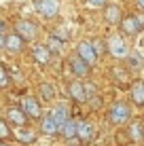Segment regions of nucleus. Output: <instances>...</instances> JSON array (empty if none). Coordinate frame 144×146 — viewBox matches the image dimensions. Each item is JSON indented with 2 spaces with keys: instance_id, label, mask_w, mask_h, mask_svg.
<instances>
[{
  "instance_id": "obj_1",
  "label": "nucleus",
  "mask_w": 144,
  "mask_h": 146,
  "mask_svg": "<svg viewBox=\"0 0 144 146\" xmlns=\"http://www.w3.org/2000/svg\"><path fill=\"white\" fill-rule=\"evenodd\" d=\"M129 117H131V108L125 102H115L110 112H108V119H110L112 125H125L129 121Z\"/></svg>"
},
{
  "instance_id": "obj_2",
  "label": "nucleus",
  "mask_w": 144,
  "mask_h": 146,
  "mask_svg": "<svg viewBox=\"0 0 144 146\" xmlns=\"http://www.w3.org/2000/svg\"><path fill=\"white\" fill-rule=\"evenodd\" d=\"M106 44H108V53H110L115 59H127V57H129V53H131L129 47H127V42H125L121 36L108 38Z\"/></svg>"
},
{
  "instance_id": "obj_3",
  "label": "nucleus",
  "mask_w": 144,
  "mask_h": 146,
  "mask_svg": "<svg viewBox=\"0 0 144 146\" xmlns=\"http://www.w3.org/2000/svg\"><path fill=\"white\" fill-rule=\"evenodd\" d=\"M142 28H144L142 19L136 17V15H127V17H123V21H121V30L127 34V36H136V34H140Z\"/></svg>"
},
{
  "instance_id": "obj_4",
  "label": "nucleus",
  "mask_w": 144,
  "mask_h": 146,
  "mask_svg": "<svg viewBox=\"0 0 144 146\" xmlns=\"http://www.w3.org/2000/svg\"><path fill=\"white\" fill-rule=\"evenodd\" d=\"M93 138H96L93 125L89 121H78L76 123V140L81 144H89V142H93Z\"/></svg>"
},
{
  "instance_id": "obj_5",
  "label": "nucleus",
  "mask_w": 144,
  "mask_h": 146,
  "mask_svg": "<svg viewBox=\"0 0 144 146\" xmlns=\"http://www.w3.org/2000/svg\"><path fill=\"white\" fill-rule=\"evenodd\" d=\"M76 55L83 59V62H87L89 66H93V64L98 62V53H96V49H93V44L89 42V40H83V42H78Z\"/></svg>"
},
{
  "instance_id": "obj_6",
  "label": "nucleus",
  "mask_w": 144,
  "mask_h": 146,
  "mask_svg": "<svg viewBox=\"0 0 144 146\" xmlns=\"http://www.w3.org/2000/svg\"><path fill=\"white\" fill-rule=\"evenodd\" d=\"M36 11L42 15V17L51 19L57 17L59 13V0H36Z\"/></svg>"
},
{
  "instance_id": "obj_7",
  "label": "nucleus",
  "mask_w": 144,
  "mask_h": 146,
  "mask_svg": "<svg viewBox=\"0 0 144 146\" xmlns=\"http://www.w3.org/2000/svg\"><path fill=\"white\" fill-rule=\"evenodd\" d=\"M15 32H17L23 40H34V38L38 36V28H36V23L28 21V19H21V21L15 26Z\"/></svg>"
},
{
  "instance_id": "obj_8",
  "label": "nucleus",
  "mask_w": 144,
  "mask_h": 146,
  "mask_svg": "<svg viewBox=\"0 0 144 146\" xmlns=\"http://www.w3.org/2000/svg\"><path fill=\"white\" fill-rule=\"evenodd\" d=\"M70 70H72V74L74 76H78V78H85L89 72H91V66H89L87 62H83L81 57H78L76 53L70 57Z\"/></svg>"
},
{
  "instance_id": "obj_9",
  "label": "nucleus",
  "mask_w": 144,
  "mask_h": 146,
  "mask_svg": "<svg viewBox=\"0 0 144 146\" xmlns=\"http://www.w3.org/2000/svg\"><path fill=\"white\" fill-rule=\"evenodd\" d=\"M68 91H70V98L74 102H89V95H87V89H85V83L83 80H74L70 83V87H68Z\"/></svg>"
},
{
  "instance_id": "obj_10",
  "label": "nucleus",
  "mask_w": 144,
  "mask_h": 146,
  "mask_svg": "<svg viewBox=\"0 0 144 146\" xmlns=\"http://www.w3.org/2000/svg\"><path fill=\"white\" fill-rule=\"evenodd\" d=\"M21 110L28 114V117H32V119H40L42 117V108H40V104H38V100H34V98H26L21 102Z\"/></svg>"
},
{
  "instance_id": "obj_11",
  "label": "nucleus",
  "mask_w": 144,
  "mask_h": 146,
  "mask_svg": "<svg viewBox=\"0 0 144 146\" xmlns=\"http://www.w3.org/2000/svg\"><path fill=\"white\" fill-rule=\"evenodd\" d=\"M104 19H106V23H110V26H121L123 21V15H121V7H117V4H106V9H104Z\"/></svg>"
},
{
  "instance_id": "obj_12",
  "label": "nucleus",
  "mask_w": 144,
  "mask_h": 146,
  "mask_svg": "<svg viewBox=\"0 0 144 146\" xmlns=\"http://www.w3.org/2000/svg\"><path fill=\"white\" fill-rule=\"evenodd\" d=\"M32 55H34V62L40 64V66H47L49 62H51V49L47 47V44H36V47L32 49Z\"/></svg>"
},
{
  "instance_id": "obj_13",
  "label": "nucleus",
  "mask_w": 144,
  "mask_h": 146,
  "mask_svg": "<svg viewBox=\"0 0 144 146\" xmlns=\"http://www.w3.org/2000/svg\"><path fill=\"white\" fill-rule=\"evenodd\" d=\"M23 42H26V40L19 36L17 32H13V34H9V36H7V40H4V49L11 51V53H19L23 49Z\"/></svg>"
},
{
  "instance_id": "obj_14",
  "label": "nucleus",
  "mask_w": 144,
  "mask_h": 146,
  "mask_svg": "<svg viewBox=\"0 0 144 146\" xmlns=\"http://www.w3.org/2000/svg\"><path fill=\"white\" fill-rule=\"evenodd\" d=\"M40 131L47 133V135H57L59 133V125L55 123L53 114H44L42 121H40Z\"/></svg>"
},
{
  "instance_id": "obj_15",
  "label": "nucleus",
  "mask_w": 144,
  "mask_h": 146,
  "mask_svg": "<svg viewBox=\"0 0 144 146\" xmlns=\"http://www.w3.org/2000/svg\"><path fill=\"white\" fill-rule=\"evenodd\" d=\"M9 121H11L13 125H17V127H26L28 125V114L23 112L21 108H9Z\"/></svg>"
},
{
  "instance_id": "obj_16",
  "label": "nucleus",
  "mask_w": 144,
  "mask_h": 146,
  "mask_svg": "<svg viewBox=\"0 0 144 146\" xmlns=\"http://www.w3.org/2000/svg\"><path fill=\"white\" fill-rule=\"evenodd\" d=\"M131 102L136 104V106H144V80H136V83L131 85Z\"/></svg>"
},
{
  "instance_id": "obj_17",
  "label": "nucleus",
  "mask_w": 144,
  "mask_h": 146,
  "mask_svg": "<svg viewBox=\"0 0 144 146\" xmlns=\"http://www.w3.org/2000/svg\"><path fill=\"white\" fill-rule=\"evenodd\" d=\"M53 119H55V123L59 125V127H62L64 123H68V121H70V110H68V106L66 104H57L55 108H53Z\"/></svg>"
},
{
  "instance_id": "obj_18",
  "label": "nucleus",
  "mask_w": 144,
  "mask_h": 146,
  "mask_svg": "<svg viewBox=\"0 0 144 146\" xmlns=\"http://www.w3.org/2000/svg\"><path fill=\"white\" fill-rule=\"evenodd\" d=\"M76 123L78 121H74V119H70L68 123H64L62 127H59V135H64L66 140H74L76 138Z\"/></svg>"
},
{
  "instance_id": "obj_19",
  "label": "nucleus",
  "mask_w": 144,
  "mask_h": 146,
  "mask_svg": "<svg viewBox=\"0 0 144 146\" xmlns=\"http://www.w3.org/2000/svg\"><path fill=\"white\" fill-rule=\"evenodd\" d=\"M129 138L133 140V142H142L144 140V125H142V121H133V123L129 125Z\"/></svg>"
},
{
  "instance_id": "obj_20",
  "label": "nucleus",
  "mask_w": 144,
  "mask_h": 146,
  "mask_svg": "<svg viewBox=\"0 0 144 146\" xmlns=\"http://www.w3.org/2000/svg\"><path fill=\"white\" fill-rule=\"evenodd\" d=\"M15 135H17V140H19V142H23V144H32V142H36V133H34L32 129H26V127H19Z\"/></svg>"
},
{
  "instance_id": "obj_21",
  "label": "nucleus",
  "mask_w": 144,
  "mask_h": 146,
  "mask_svg": "<svg viewBox=\"0 0 144 146\" xmlns=\"http://www.w3.org/2000/svg\"><path fill=\"white\" fill-rule=\"evenodd\" d=\"M40 98L42 100H53L55 98V87H53V85H49V83H42L40 85Z\"/></svg>"
},
{
  "instance_id": "obj_22",
  "label": "nucleus",
  "mask_w": 144,
  "mask_h": 146,
  "mask_svg": "<svg viewBox=\"0 0 144 146\" xmlns=\"http://www.w3.org/2000/svg\"><path fill=\"white\" fill-rule=\"evenodd\" d=\"M49 49H51V53H59L64 49V40H59L55 34H53V36H49V44H47Z\"/></svg>"
},
{
  "instance_id": "obj_23",
  "label": "nucleus",
  "mask_w": 144,
  "mask_h": 146,
  "mask_svg": "<svg viewBox=\"0 0 144 146\" xmlns=\"http://www.w3.org/2000/svg\"><path fill=\"white\" fill-rule=\"evenodd\" d=\"M127 62H129V68H138V66L142 64V55H140V51H131L129 57H127Z\"/></svg>"
},
{
  "instance_id": "obj_24",
  "label": "nucleus",
  "mask_w": 144,
  "mask_h": 146,
  "mask_svg": "<svg viewBox=\"0 0 144 146\" xmlns=\"http://www.w3.org/2000/svg\"><path fill=\"white\" fill-rule=\"evenodd\" d=\"M7 138H11V127L7 125V121L0 119V140H7Z\"/></svg>"
},
{
  "instance_id": "obj_25",
  "label": "nucleus",
  "mask_w": 144,
  "mask_h": 146,
  "mask_svg": "<svg viewBox=\"0 0 144 146\" xmlns=\"http://www.w3.org/2000/svg\"><path fill=\"white\" fill-rule=\"evenodd\" d=\"M93 44V49H96V53H98V57H102L104 53L108 51V44H104L102 40H96V42H91Z\"/></svg>"
},
{
  "instance_id": "obj_26",
  "label": "nucleus",
  "mask_w": 144,
  "mask_h": 146,
  "mask_svg": "<svg viewBox=\"0 0 144 146\" xmlns=\"http://www.w3.org/2000/svg\"><path fill=\"white\" fill-rule=\"evenodd\" d=\"M9 80H11V78H9L7 68H4V66H0V87H7V85H9Z\"/></svg>"
},
{
  "instance_id": "obj_27",
  "label": "nucleus",
  "mask_w": 144,
  "mask_h": 146,
  "mask_svg": "<svg viewBox=\"0 0 144 146\" xmlns=\"http://www.w3.org/2000/svg\"><path fill=\"white\" fill-rule=\"evenodd\" d=\"M85 89H87L89 100H93V98H96V85H93V83H85Z\"/></svg>"
},
{
  "instance_id": "obj_28",
  "label": "nucleus",
  "mask_w": 144,
  "mask_h": 146,
  "mask_svg": "<svg viewBox=\"0 0 144 146\" xmlns=\"http://www.w3.org/2000/svg\"><path fill=\"white\" fill-rule=\"evenodd\" d=\"M89 4H91L93 9H100V7H106L108 4V0H87Z\"/></svg>"
},
{
  "instance_id": "obj_29",
  "label": "nucleus",
  "mask_w": 144,
  "mask_h": 146,
  "mask_svg": "<svg viewBox=\"0 0 144 146\" xmlns=\"http://www.w3.org/2000/svg\"><path fill=\"white\" fill-rule=\"evenodd\" d=\"M4 40H7V36H2V32H0V49H4Z\"/></svg>"
},
{
  "instance_id": "obj_30",
  "label": "nucleus",
  "mask_w": 144,
  "mask_h": 146,
  "mask_svg": "<svg viewBox=\"0 0 144 146\" xmlns=\"http://www.w3.org/2000/svg\"><path fill=\"white\" fill-rule=\"evenodd\" d=\"M138 7H140V9H144V0H138Z\"/></svg>"
},
{
  "instance_id": "obj_31",
  "label": "nucleus",
  "mask_w": 144,
  "mask_h": 146,
  "mask_svg": "<svg viewBox=\"0 0 144 146\" xmlns=\"http://www.w3.org/2000/svg\"><path fill=\"white\" fill-rule=\"evenodd\" d=\"M2 28H4V23H2V21H0V32H2Z\"/></svg>"
},
{
  "instance_id": "obj_32",
  "label": "nucleus",
  "mask_w": 144,
  "mask_h": 146,
  "mask_svg": "<svg viewBox=\"0 0 144 146\" xmlns=\"http://www.w3.org/2000/svg\"><path fill=\"white\" fill-rule=\"evenodd\" d=\"M0 146H7V144H2V142H0Z\"/></svg>"
}]
</instances>
